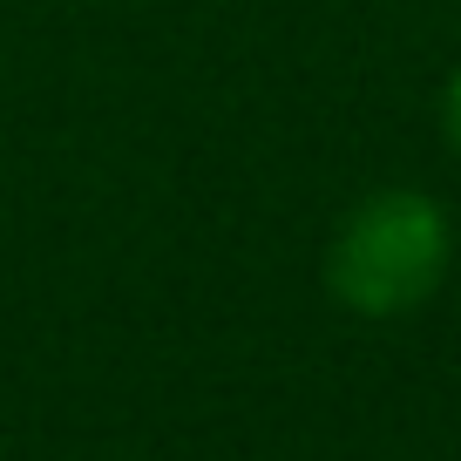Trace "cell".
I'll return each mask as SVG.
<instances>
[{
  "label": "cell",
  "instance_id": "obj_1",
  "mask_svg": "<svg viewBox=\"0 0 461 461\" xmlns=\"http://www.w3.org/2000/svg\"><path fill=\"white\" fill-rule=\"evenodd\" d=\"M447 251H455V230L434 197L374 190L366 203L346 211L339 238L326 251V285L346 312L401 319L434 299V285L447 278Z\"/></svg>",
  "mask_w": 461,
  "mask_h": 461
},
{
  "label": "cell",
  "instance_id": "obj_2",
  "mask_svg": "<svg viewBox=\"0 0 461 461\" xmlns=\"http://www.w3.org/2000/svg\"><path fill=\"white\" fill-rule=\"evenodd\" d=\"M441 130H447V143H455V157H461V68L447 75V88H441Z\"/></svg>",
  "mask_w": 461,
  "mask_h": 461
}]
</instances>
